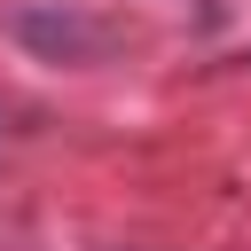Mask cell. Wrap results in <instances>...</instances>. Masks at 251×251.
<instances>
[{
    "label": "cell",
    "instance_id": "1",
    "mask_svg": "<svg viewBox=\"0 0 251 251\" xmlns=\"http://www.w3.org/2000/svg\"><path fill=\"white\" fill-rule=\"evenodd\" d=\"M0 31L31 63H55V71H86V63H102L126 39L118 16H102L86 0H16V8H0Z\"/></svg>",
    "mask_w": 251,
    "mask_h": 251
}]
</instances>
